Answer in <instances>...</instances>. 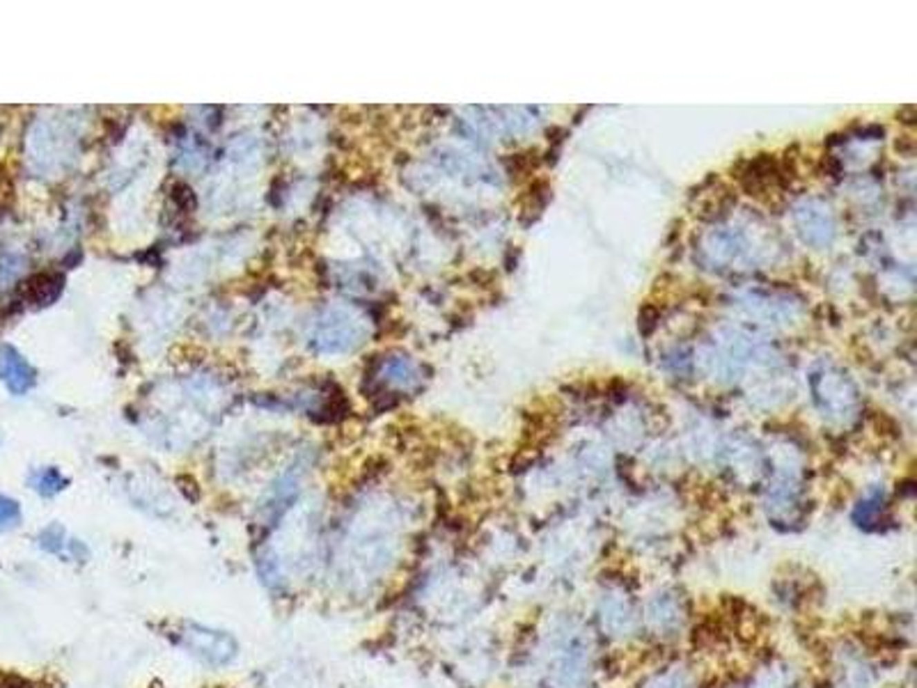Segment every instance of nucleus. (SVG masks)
<instances>
[{"label":"nucleus","mask_w":917,"mask_h":688,"mask_svg":"<svg viewBox=\"0 0 917 688\" xmlns=\"http://www.w3.org/2000/svg\"><path fill=\"white\" fill-rule=\"evenodd\" d=\"M360 319L342 305L326 307L312 328V342L321 354H347L360 342Z\"/></svg>","instance_id":"f257e3e1"},{"label":"nucleus","mask_w":917,"mask_h":688,"mask_svg":"<svg viewBox=\"0 0 917 688\" xmlns=\"http://www.w3.org/2000/svg\"><path fill=\"white\" fill-rule=\"evenodd\" d=\"M177 642L189 654L197 656L200 661L211 665V668L229 665L239 654V644H236L234 636H229L227 631H216L202 624H184L177 636Z\"/></svg>","instance_id":"f03ea898"},{"label":"nucleus","mask_w":917,"mask_h":688,"mask_svg":"<svg viewBox=\"0 0 917 688\" xmlns=\"http://www.w3.org/2000/svg\"><path fill=\"white\" fill-rule=\"evenodd\" d=\"M0 379L14 395H23L35 383V370L30 367V363L10 344L0 349Z\"/></svg>","instance_id":"7ed1b4c3"},{"label":"nucleus","mask_w":917,"mask_h":688,"mask_svg":"<svg viewBox=\"0 0 917 688\" xmlns=\"http://www.w3.org/2000/svg\"><path fill=\"white\" fill-rule=\"evenodd\" d=\"M269 688H321L317 670H310L300 661H280L267 670Z\"/></svg>","instance_id":"20e7f679"},{"label":"nucleus","mask_w":917,"mask_h":688,"mask_svg":"<svg viewBox=\"0 0 917 688\" xmlns=\"http://www.w3.org/2000/svg\"><path fill=\"white\" fill-rule=\"evenodd\" d=\"M30 482H32L35 491L48 498V496H55V493H60L64 486L69 484V479L64 477L57 468H39V470L32 472Z\"/></svg>","instance_id":"39448f33"},{"label":"nucleus","mask_w":917,"mask_h":688,"mask_svg":"<svg viewBox=\"0 0 917 688\" xmlns=\"http://www.w3.org/2000/svg\"><path fill=\"white\" fill-rule=\"evenodd\" d=\"M64 544H67V533H64V528L60 526V523H53V526L41 530L39 546L48 551V553H60V548L64 546Z\"/></svg>","instance_id":"423d86ee"},{"label":"nucleus","mask_w":917,"mask_h":688,"mask_svg":"<svg viewBox=\"0 0 917 688\" xmlns=\"http://www.w3.org/2000/svg\"><path fill=\"white\" fill-rule=\"evenodd\" d=\"M21 521V507L14 498L0 496V530L17 528Z\"/></svg>","instance_id":"0eeeda50"},{"label":"nucleus","mask_w":917,"mask_h":688,"mask_svg":"<svg viewBox=\"0 0 917 688\" xmlns=\"http://www.w3.org/2000/svg\"><path fill=\"white\" fill-rule=\"evenodd\" d=\"M0 688H35L26 677L12 675V672H0Z\"/></svg>","instance_id":"6e6552de"}]
</instances>
